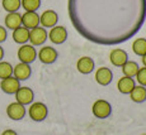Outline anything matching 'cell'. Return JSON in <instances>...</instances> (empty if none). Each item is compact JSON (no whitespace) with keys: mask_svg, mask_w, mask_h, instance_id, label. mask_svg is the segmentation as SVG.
<instances>
[{"mask_svg":"<svg viewBox=\"0 0 146 135\" xmlns=\"http://www.w3.org/2000/svg\"><path fill=\"white\" fill-rule=\"evenodd\" d=\"M28 115L33 121H43L48 115V109L43 102H32L28 109Z\"/></svg>","mask_w":146,"mask_h":135,"instance_id":"obj_1","label":"cell"},{"mask_svg":"<svg viewBox=\"0 0 146 135\" xmlns=\"http://www.w3.org/2000/svg\"><path fill=\"white\" fill-rule=\"evenodd\" d=\"M17 57H18L19 62H23V63H28L31 64L32 62L36 61L37 58V50L32 46V44H22L18 48V52H17Z\"/></svg>","mask_w":146,"mask_h":135,"instance_id":"obj_2","label":"cell"},{"mask_svg":"<svg viewBox=\"0 0 146 135\" xmlns=\"http://www.w3.org/2000/svg\"><path fill=\"white\" fill-rule=\"evenodd\" d=\"M92 112L97 119H107L112 114V106L107 100L99 98V100L94 101L93 106H92Z\"/></svg>","mask_w":146,"mask_h":135,"instance_id":"obj_3","label":"cell"},{"mask_svg":"<svg viewBox=\"0 0 146 135\" xmlns=\"http://www.w3.org/2000/svg\"><path fill=\"white\" fill-rule=\"evenodd\" d=\"M48 38V33H47L46 28L43 27H36L33 29H29V44H32L33 47L42 46Z\"/></svg>","mask_w":146,"mask_h":135,"instance_id":"obj_4","label":"cell"},{"mask_svg":"<svg viewBox=\"0 0 146 135\" xmlns=\"http://www.w3.org/2000/svg\"><path fill=\"white\" fill-rule=\"evenodd\" d=\"M57 57H58L57 50L50 46H43L37 52V58L43 64H52L53 62H56Z\"/></svg>","mask_w":146,"mask_h":135,"instance_id":"obj_5","label":"cell"},{"mask_svg":"<svg viewBox=\"0 0 146 135\" xmlns=\"http://www.w3.org/2000/svg\"><path fill=\"white\" fill-rule=\"evenodd\" d=\"M27 114V110H26V106L22 105L19 102H12L7 106V115L9 119L14 120V121H19L22 120Z\"/></svg>","mask_w":146,"mask_h":135,"instance_id":"obj_6","label":"cell"},{"mask_svg":"<svg viewBox=\"0 0 146 135\" xmlns=\"http://www.w3.org/2000/svg\"><path fill=\"white\" fill-rule=\"evenodd\" d=\"M48 39L53 44H62L67 39V30L62 25H55L50 29L48 32Z\"/></svg>","mask_w":146,"mask_h":135,"instance_id":"obj_7","label":"cell"},{"mask_svg":"<svg viewBox=\"0 0 146 135\" xmlns=\"http://www.w3.org/2000/svg\"><path fill=\"white\" fill-rule=\"evenodd\" d=\"M15 101L22 105H31L35 100V92H33L32 88L27 86H21L18 88V91L15 92Z\"/></svg>","mask_w":146,"mask_h":135,"instance_id":"obj_8","label":"cell"},{"mask_svg":"<svg viewBox=\"0 0 146 135\" xmlns=\"http://www.w3.org/2000/svg\"><path fill=\"white\" fill-rule=\"evenodd\" d=\"M128 61V54L122 48H113L109 52V62L114 67H122Z\"/></svg>","mask_w":146,"mask_h":135,"instance_id":"obj_9","label":"cell"},{"mask_svg":"<svg viewBox=\"0 0 146 135\" xmlns=\"http://www.w3.org/2000/svg\"><path fill=\"white\" fill-rule=\"evenodd\" d=\"M19 87H21V81L17 80L14 76H10V77H7L0 81V88L3 92L8 95H14L18 91Z\"/></svg>","mask_w":146,"mask_h":135,"instance_id":"obj_10","label":"cell"},{"mask_svg":"<svg viewBox=\"0 0 146 135\" xmlns=\"http://www.w3.org/2000/svg\"><path fill=\"white\" fill-rule=\"evenodd\" d=\"M32 75V68L28 63H23V62H19L18 64L13 67V76L19 81H26L31 77Z\"/></svg>","mask_w":146,"mask_h":135,"instance_id":"obj_11","label":"cell"},{"mask_svg":"<svg viewBox=\"0 0 146 135\" xmlns=\"http://www.w3.org/2000/svg\"><path fill=\"white\" fill-rule=\"evenodd\" d=\"M58 15L55 10H44L43 13L40 15V24L43 28H52L55 25H57Z\"/></svg>","mask_w":146,"mask_h":135,"instance_id":"obj_12","label":"cell"},{"mask_svg":"<svg viewBox=\"0 0 146 135\" xmlns=\"http://www.w3.org/2000/svg\"><path fill=\"white\" fill-rule=\"evenodd\" d=\"M94 78L98 85L107 86L113 80V73H112V71L109 68H107V67H100V68H98L97 71H95Z\"/></svg>","mask_w":146,"mask_h":135,"instance_id":"obj_13","label":"cell"},{"mask_svg":"<svg viewBox=\"0 0 146 135\" xmlns=\"http://www.w3.org/2000/svg\"><path fill=\"white\" fill-rule=\"evenodd\" d=\"M76 68L80 73L83 75H88L90 72L94 71L95 68V63L93 61V58L88 57V56H84V57H80L76 62Z\"/></svg>","mask_w":146,"mask_h":135,"instance_id":"obj_14","label":"cell"},{"mask_svg":"<svg viewBox=\"0 0 146 135\" xmlns=\"http://www.w3.org/2000/svg\"><path fill=\"white\" fill-rule=\"evenodd\" d=\"M22 25L27 29H33V28L40 25V15L37 12H26L22 14Z\"/></svg>","mask_w":146,"mask_h":135,"instance_id":"obj_15","label":"cell"},{"mask_svg":"<svg viewBox=\"0 0 146 135\" xmlns=\"http://www.w3.org/2000/svg\"><path fill=\"white\" fill-rule=\"evenodd\" d=\"M135 86H136V81L132 77H127V76H122L117 82V88L123 95H130Z\"/></svg>","mask_w":146,"mask_h":135,"instance_id":"obj_16","label":"cell"},{"mask_svg":"<svg viewBox=\"0 0 146 135\" xmlns=\"http://www.w3.org/2000/svg\"><path fill=\"white\" fill-rule=\"evenodd\" d=\"M4 23H5V28L7 29H12V30L17 29L18 27L22 25V14H19L18 12L8 13L5 15Z\"/></svg>","mask_w":146,"mask_h":135,"instance_id":"obj_17","label":"cell"},{"mask_svg":"<svg viewBox=\"0 0 146 135\" xmlns=\"http://www.w3.org/2000/svg\"><path fill=\"white\" fill-rule=\"evenodd\" d=\"M12 37L15 43L21 44V46L22 44H26V43H28V41H29V29H27L23 25H21V27H18L17 29L13 30Z\"/></svg>","mask_w":146,"mask_h":135,"instance_id":"obj_18","label":"cell"},{"mask_svg":"<svg viewBox=\"0 0 146 135\" xmlns=\"http://www.w3.org/2000/svg\"><path fill=\"white\" fill-rule=\"evenodd\" d=\"M130 98L133 102L141 104L146 101V87L141 85H136L130 92Z\"/></svg>","mask_w":146,"mask_h":135,"instance_id":"obj_19","label":"cell"},{"mask_svg":"<svg viewBox=\"0 0 146 135\" xmlns=\"http://www.w3.org/2000/svg\"><path fill=\"white\" fill-rule=\"evenodd\" d=\"M122 72H123V76H127V77H135L137 73V71H139V64H137V62L135 61H130L128 60L127 62H126L125 64H123L122 67Z\"/></svg>","mask_w":146,"mask_h":135,"instance_id":"obj_20","label":"cell"},{"mask_svg":"<svg viewBox=\"0 0 146 135\" xmlns=\"http://www.w3.org/2000/svg\"><path fill=\"white\" fill-rule=\"evenodd\" d=\"M132 50L136 56H142L146 53V38H136L132 43Z\"/></svg>","mask_w":146,"mask_h":135,"instance_id":"obj_21","label":"cell"},{"mask_svg":"<svg viewBox=\"0 0 146 135\" xmlns=\"http://www.w3.org/2000/svg\"><path fill=\"white\" fill-rule=\"evenodd\" d=\"M1 5H3V9L8 13L18 12L22 8L21 0H1Z\"/></svg>","mask_w":146,"mask_h":135,"instance_id":"obj_22","label":"cell"},{"mask_svg":"<svg viewBox=\"0 0 146 135\" xmlns=\"http://www.w3.org/2000/svg\"><path fill=\"white\" fill-rule=\"evenodd\" d=\"M21 5L26 12H37L41 7V0H21Z\"/></svg>","mask_w":146,"mask_h":135,"instance_id":"obj_23","label":"cell"},{"mask_svg":"<svg viewBox=\"0 0 146 135\" xmlns=\"http://www.w3.org/2000/svg\"><path fill=\"white\" fill-rule=\"evenodd\" d=\"M13 76V66L7 61H0V80Z\"/></svg>","mask_w":146,"mask_h":135,"instance_id":"obj_24","label":"cell"},{"mask_svg":"<svg viewBox=\"0 0 146 135\" xmlns=\"http://www.w3.org/2000/svg\"><path fill=\"white\" fill-rule=\"evenodd\" d=\"M135 78H136V82L139 83V85L146 87V67H141V68H139V71H137Z\"/></svg>","mask_w":146,"mask_h":135,"instance_id":"obj_25","label":"cell"},{"mask_svg":"<svg viewBox=\"0 0 146 135\" xmlns=\"http://www.w3.org/2000/svg\"><path fill=\"white\" fill-rule=\"evenodd\" d=\"M8 38V32H7V28L3 27V25H0V43H3V42H5Z\"/></svg>","mask_w":146,"mask_h":135,"instance_id":"obj_26","label":"cell"},{"mask_svg":"<svg viewBox=\"0 0 146 135\" xmlns=\"http://www.w3.org/2000/svg\"><path fill=\"white\" fill-rule=\"evenodd\" d=\"M1 135H18V134H17V131L12 130V129H8V130H4V131H3Z\"/></svg>","mask_w":146,"mask_h":135,"instance_id":"obj_27","label":"cell"},{"mask_svg":"<svg viewBox=\"0 0 146 135\" xmlns=\"http://www.w3.org/2000/svg\"><path fill=\"white\" fill-rule=\"evenodd\" d=\"M3 58H4V49L0 46V61H3Z\"/></svg>","mask_w":146,"mask_h":135,"instance_id":"obj_28","label":"cell"},{"mask_svg":"<svg viewBox=\"0 0 146 135\" xmlns=\"http://www.w3.org/2000/svg\"><path fill=\"white\" fill-rule=\"evenodd\" d=\"M141 62H142V64H144V67H146V53L141 57Z\"/></svg>","mask_w":146,"mask_h":135,"instance_id":"obj_29","label":"cell"},{"mask_svg":"<svg viewBox=\"0 0 146 135\" xmlns=\"http://www.w3.org/2000/svg\"><path fill=\"white\" fill-rule=\"evenodd\" d=\"M142 135H146V134H142Z\"/></svg>","mask_w":146,"mask_h":135,"instance_id":"obj_30","label":"cell"}]
</instances>
